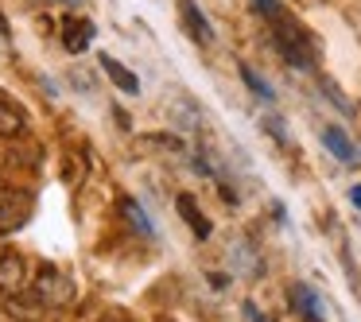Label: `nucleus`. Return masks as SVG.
<instances>
[{
	"label": "nucleus",
	"mask_w": 361,
	"mask_h": 322,
	"mask_svg": "<svg viewBox=\"0 0 361 322\" xmlns=\"http://www.w3.org/2000/svg\"><path fill=\"white\" fill-rule=\"evenodd\" d=\"M272 39H276V51H280L291 66H311L314 39L307 35V27H299L295 20H288V16H276V35Z\"/></svg>",
	"instance_id": "obj_1"
},
{
	"label": "nucleus",
	"mask_w": 361,
	"mask_h": 322,
	"mask_svg": "<svg viewBox=\"0 0 361 322\" xmlns=\"http://www.w3.org/2000/svg\"><path fill=\"white\" fill-rule=\"evenodd\" d=\"M35 295L47 306H66L74 299V280L66 272H59L55 264H43L39 275H35Z\"/></svg>",
	"instance_id": "obj_2"
},
{
	"label": "nucleus",
	"mask_w": 361,
	"mask_h": 322,
	"mask_svg": "<svg viewBox=\"0 0 361 322\" xmlns=\"http://www.w3.org/2000/svg\"><path fill=\"white\" fill-rule=\"evenodd\" d=\"M179 20H183V32H187L195 43H214V27H210V20L202 16V8H198L195 0H179Z\"/></svg>",
	"instance_id": "obj_3"
},
{
	"label": "nucleus",
	"mask_w": 361,
	"mask_h": 322,
	"mask_svg": "<svg viewBox=\"0 0 361 322\" xmlns=\"http://www.w3.org/2000/svg\"><path fill=\"white\" fill-rule=\"evenodd\" d=\"M4 311H8L16 322H39L43 311H47V303H43L35 291H32V295H24V291H12V295L4 299Z\"/></svg>",
	"instance_id": "obj_4"
},
{
	"label": "nucleus",
	"mask_w": 361,
	"mask_h": 322,
	"mask_svg": "<svg viewBox=\"0 0 361 322\" xmlns=\"http://www.w3.org/2000/svg\"><path fill=\"white\" fill-rule=\"evenodd\" d=\"M24 280H27L24 256H20V252H12V249H4V252H0V287L20 291V287H24Z\"/></svg>",
	"instance_id": "obj_5"
},
{
	"label": "nucleus",
	"mask_w": 361,
	"mask_h": 322,
	"mask_svg": "<svg viewBox=\"0 0 361 322\" xmlns=\"http://www.w3.org/2000/svg\"><path fill=\"white\" fill-rule=\"evenodd\" d=\"M97 63H102V70L109 74V82L121 89V94H128V97H136V94H140V78H136V74L128 70L125 63H117L113 55H102Z\"/></svg>",
	"instance_id": "obj_6"
},
{
	"label": "nucleus",
	"mask_w": 361,
	"mask_h": 322,
	"mask_svg": "<svg viewBox=\"0 0 361 322\" xmlns=\"http://www.w3.org/2000/svg\"><path fill=\"white\" fill-rule=\"evenodd\" d=\"M322 144L330 148V156L338 159V163H357V148H353V140L342 132L338 125H326L322 128Z\"/></svg>",
	"instance_id": "obj_7"
},
{
	"label": "nucleus",
	"mask_w": 361,
	"mask_h": 322,
	"mask_svg": "<svg viewBox=\"0 0 361 322\" xmlns=\"http://www.w3.org/2000/svg\"><path fill=\"white\" fill-rule=\"evenodd\" d=\"M90 39H94V24L90 20H63V43L71 55H82V51L90 47Z\"/></svg>",
	"instance_id": "obj_8"
},
{
	"label": "nucleus",
	"mask_w": 361,
	"mask_h": 322,
	"mask_svg": "<svg viewBox=\"0 0 361 322\" xmlns=\"http://www.w3.org/2000/svg\"><path fill=\"white\" fill-rule=\"evenodd\" d=\"M24 213H27V202L12 190H0V229H16L24 225Z\"/></svg>",
	"instance_id": "obj_9"
},
{
	"label": "nucleus",
	"mask_w": 361,
	"mask_h": 322,
	"mask_svg": "<svg viewBox=\"0 0 361 322\" xmlns=\"http://www.w3.org/2000/svg\"><path fill=\"white\" fill-rule=\"evenodd\" d=\"M291 299H295L299 314H303L307 322H322V299L314 295L307 283H295V287H291Z\"/></svg>",
	"instance_id": "obj_10"
},
{
	"label": "nucleus",
	"mask_w": 361,
	"mask_h": 322,
	"mask_svg": "<svg viewBox=\"0 0 361 322\" xmlns=\"http://www.w3.org/2000/svg\"><path fill=\"white\" fill-rule=\"evenodd\" d=\"M175 206H179V213L187 218V225L195 229V237H210V221L202 218V210L195 206V198H190V194H179V198H175Z\"/></svg>",
	"instance_id": "obj_11"
},
{
	"label": "nucleus",
	"mask_w": 361,
	"mask_h": 322,
	"mask_svg": "<svg viewBox=\"0 0 361 322\" xmlns=\"http://www.w3.org/2000/svg\"><path fill=\"white\" fill-rule=\"evenodd\" d=\"M241 82H245V86H249V94H252V97H257V101H268V105H272V101H276V94H272V86H268V82H264V78H260V74H257V70H252V66H241Z\"/></svg>",
	"instance_id": "obj_12"
},
{
	"label": "nucleus",
	"mask_w": 361,
	"mask_h": 322,
	"mask_svg": "<svg viewBox=\"0 0 361 322\" xmlns=\"http://www.w3.org/2000/svg\"><path fill=\"white\" fill-rule=\"evenodd\" d=\"M16 132H24V113L0 97V136H16Z\"/></svg>",
	"instance_id": "obj_13"
},
{
	"label": "nucleus",
	"mask_w": 361,
	"mask_h": 322,
	"mask_svg": "<svg viewBox=\"0 0 361 322\" xmlns=\"http://www.w3.org/2000/svg\"><path fill=\"white\" fill-rule=\"evenodd\" d=\"M121 210H125V213H128V221H133V225H136V229H140V233H148V237H152V233H156V225H152V221H148V213H144V210H140V206H136V202H133V198H125V202H121Z\"/></svg>",
	"instance_id": "obj_14"
},
{
	"label": "nucleus",
	"mask_w": 361,
	"mask_h": 322,
	"mask_svg": "<svg viewBox=\"0 0 361 322\" xmlns=\"http://www.w3.org/2000/svg\"><path fill=\"white\" fill-rule=\"evenodd\" d=\"M252 8H257L260 16H268V20L283 16V8H280V0H252Z\"/></svg>",
	"instance_id": "obj_15"
},
{
	"label": "nucleus",
	"mask_w": 361,
	"mask_h": 322,
	"mask_svg": "<svg viewBox=\"0 0 361 322\" xmlns=\"http://www.w3.org/2000/svg\"><path fill=\"white\" fill-rule=\"evenodd\" d=\"M350 198H353V206H357V210H361V182H357V187L350 190Z\"/></svg>",
	"instance_id": "obj_16"
}]
</instances>
